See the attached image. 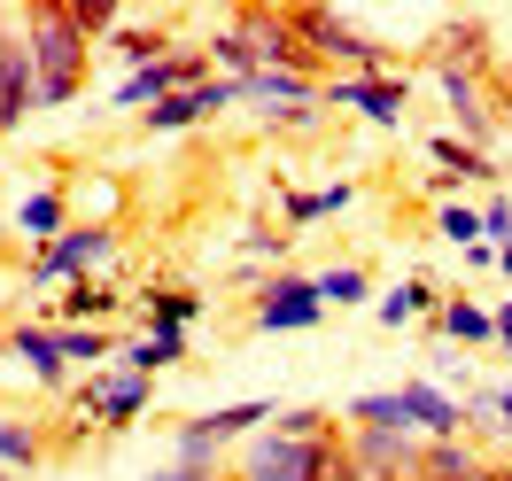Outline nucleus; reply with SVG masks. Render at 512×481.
<instances>
[{
	"instance_id": "obj_1",
	"label": "nucleus",
	"mask_w": 512,
	"mask_h": 481,
	"mask_svg": "<svg viewBox=\"0 0 512 481\" xmlns=\"http://www.w3.org/2000/svg\"><path fill=\"white\" fill-rule=\"evenodd\" d=\"M24 47H32V78H39V109H70V101L86 94V63H94V47L78 39L63 0H32L24 16Z\"/></svg>"
},
{
	"instance_id": "obj_2",
	"label": "nucleus",
	"mask_w": 512,
	"mask_h": 481,
	"mask_svg": "<svg viewBox=\"0 0 512 481\" xmlns=\"http://www.w3.org/2000/svg\"><path fill=\"white\" fill-rule=\"evenodd\" d=\"M288 24H295V39H303V55H311V63H319V78L326 70H334V78H381L388 70V47L373 32H365V24H350V16H342V8H311V0H303V8H288Z\"/></svg>"
},
{
	"instance_id": "obj_3",
	"label": "nucleus",
	"mask_w": 512,
	"mask_h": 481,
	"mask_svg": "<svg viewBox=\"0 0 512 481\" xmlns=\"http://www.w3.org/2000/svg\"><path fill=\"white\" fill-rule=\"evenodd\" d=\"M334 450H342V435H280V427H264V435L241 443L225 481H326Z\"/></svg>"
},
{
	"instance_id": "obj_4",
	"label": "nucleus",
	"mask_w": 512,
	"mask_h": 481,
	"mask_svg": "<svg viewBox=\"0 0 512 481\" xmlns=\"http://www.w3.org/2000/svg\"><path fill=\"white\" fill-rule=\"evenodd\" d=\"M156 404V381L148 373H125V365H101V373H86V381L70 388V412H78V435L86 427H101V435H125L132 419Z\"/></svg>"
},
{
	"instance_id": "obj_5",
	"label": "nucleus",
	"mask_w": 512,
	"mask_h": 481,
	"mask_svg": "<svg viewBox=\"0 0 512 481\" xmlns=\"http://www.w3.org/2000/svg\"><path fill=\"white\" fill-rule=\"evenodd\" d=\"M225 32L241 39V47H249V63L256 70H288V78H319V63H311V55H303V39H295V24H288V8H233V16H225ZM326 86V78H319Z\"/></svg>"
},
{
	"instance_id": "obj_6",
	"label": "nucleus",
	"mask_w": 512,
	"mask_h": 481,
	"mask_svg": "<svg viewBox=\"0 0 512 481\" xmlns=\"http://www.w3.org/2000/svg\"><path fill=\"white\" fill-rule=\"evenodd\" d=\"M117 257V225H63L47 249H32V264H24V280L32 288H70V280H86L94 264Z\"/></svg>"
},
{
	"instance_id": "obj_7",
	"label": "nucleus",
	"mask_w": 512,
	"mask_h": 481,
	"mask_svg": "<svg viewBox=\"0 0 512 481\" xmlns=\"http://www.w3.org/2000/svg\"><path fill=\"white\" fill-rule=\"evenodd\" d=\"M319 319H326V303H319L311 272H264V288H256V334H311Z\"/></svg>"
},
{
	"instance_id": "obj_8",
	"label": "nucleus",
	"mask_w": 512,
	"mask_h": 481,
	"mask_svg": "<svg viewBox=\"0 0 512 481\" xmlns=\"http://www.w3.org/2000/svg\"><path fill=\"white\" fill-rule=\"evenodd\" d=\"M39 109V78H32V47H24V24L0 16V132H16Z\"/></svg>"
},
{
	"instance_id": "obj_9",
	"label": "nucleus",
	"mask_w": 512,
	"mask_h": 481,
	"mask_svg": "<svg viewBox=\"0 0 512 481\" xmlns=\"http://www.w3.org/2000/svg\"><path fill=\"white\" fill-rule=\"evenodd\" d=\"M404 101H412L404 78H326V109H357L365 125H381V132L404 125Z\"/></svg>"
},
{
	"instance_id": "obj_10",
	"label": "nucleus",
	"mask_w": 512,
	"mask_h": 481,
	"mask_svg": "<svg viewBox=\"0 0 512 481\" xmlns=\"http://www.w3.org/2000/svg\"><path fill=\"white\" fill-rule=\"evenodd\" d=\"M342 443H350V458H357L373 481H412L419 443H427V435H373V427H350Z\"/></svg>"
},
{
	"instance_id": "obj_11",
	"label": "nucleus",
	"mask_w": 512,
	"mask_h": 481,
	"mask_svg": "<svg viewBox=\"0 0 512 481\" xmlns=\"http://www.w3.org/2000/svg\"><path fill=\"white\" fill-rule=\"evenodd\" d=\"M241 101L256 117H288V109H326V86L319 78H288V70H256V78H241Z\"/></svg>"
},
{
	"instance_id": "obj_12",
	"label": "nucleus",
	"mask_w": 512,
	"mask_h": 481,
	"mask_svg": "<svg viewBox=\"0 0 512 481\" xmlns=\"http://www.w3.org/2000/svg\"><path fill=\"white\" fill-rule=\"evenodd\" d=\"M396 396H404V419H412L427 443H458V435H466V404H458V396H443L435 381H404Z\"/></svg>"
},
{
	"instance_id": "obj_13",
	"label": "nucleus",
	"mask_w": 512,
	"mask_h": 481,
	"mask_svg": "<svg viewBox=\"0 0 512 481\" xmlns=\"http://www.w3.org/2000/svg\"><path fill=\"white\" fill-rule=\"evenodd\" d=\"M427 326H435V342H450V350H489L497 342V311H481L474 295H443Z\"/></svg>"
},
{
	"instance_id": "obj_14",
	"label": "nucleus",
	"mask_w": 512,
	"mask_h": 481,
	"mask_svg": "<svg viewBox=\"0 0 512 481\" xmlns=\"http://www.w3.org/2000/svg\"><path fill=\"white\" fill-rule=\"evenodd\" d=\"M8 350L32 365V381L39 388H70V365H63V334L55 326H39V319H16L8 326Z\"/></svg>"
},
{
	"instance_id": "obj_15",
	"label": "nucleus",
	"mask_w": 512,
	"mask_h": 481,
	"mask_svg": "<svg viewBox=\"0 0 512 481\" xmlns=\"http://www.w3.org/2000/svg\"><path fill=\"white\" fill-rule=\"evenodd\" d=\"M435 63H450V70H474V78H489V70H497L489 24H481V16H450L443 32H435Z\"/></svg>"
},
{
	"instance_id": "obj_16",
	"label": "nucleus",
	"mask_w": 512,
	"mask_h": 481,
	"mask_svg": "<svg viewBox=\"0 0 512 481\" xmlns=\"http://www.w3.org/2000/svg\"><path fill=\"white\" fill-rule=\"evenodd\" d=\"M194 319H202V295H194V288H148V295H140V326L163 334V342H187Z\"/></svg>"
},
{
	"instance_id": "obj_17",
	"label": "nucleus",
	"mask_w": 512,
	"mask_h": 481,
	"mask_svg": "<svg viewBox=\"0 0 512 481\" xmlns=\"http://www.w3.org/2000/svg\"><path fill=\"white\" fill-rule=\"evenodd\" d=\"M489 474V450H474L466 435L458 443H419V466H412V481H481Z\"/></svg>"
},
{
	"instance_id": "obj_18",
	"label": "nucleus",
	"mask_w": 512,
	"mask_h": 481,
	"mask_svg": "<svg viewBox=\"0 0 512 481\" xmlns=\"http://www.w3.org/2000/svg\"><path fill=\"white\" fill-rule=\"evenodd\" d=\"M427 156H435V171H443V179H474V187H489V179H497V156H489V148H474V140H458V132H435V140H427Z\"/></svg>"
},
{
	"instance_id": "obj_19",
	"label": "nucleus",
	"mask_w": 512,
	"mask_h": 481,
	"mask_svg": "<svg viewBox=\"0 0 512 481\" xmlns=\"http://www.w3.org/2000/svg\"><path fill=\"white\" fill-rule=\"evenodd\" d=\"M350 427H373V435H419L412 419H404V396L396 388H365V396H350Z\"/></svg>"
},
{
	"instance_id": "obj_20",
	"label": "nucleus",
	"mask_w": 512,
	"mask_h": 481,
	"mask_svg": "<svg viewBox=\"0 0 512 481\" xmlns=\"http://www.w3.org/2000/svg\"><path fill=\"white\" fill-rule=\"evenodd\" d=\"M63 225H70V187H39V194H24V210H16V233H32L39 249H47Z\"/></svg>"
},
{
	"instance_id": "obj_21",
	"label": "nucleus",
	"mask_w": 512,
	"mask_h": 481,
	"mask_svg": "<svg viewBox=\"0 0 512 481\" xmlns=\"http://www.w3.org/2000/svg\"><path fill=\"white\" fill-rule=\"evenodd\" d=\"M350 202H357V187H350V179H334V187H295L280 210H288V225H319V218H342Z\"/></svg>"
},
{
	"instance_id": "obj_22",
	"label": "nucleus",
	"mask_w": 512,
	"mask_h": 481,
	"mask_svg": "<svg viewBox=\"0 0 512 481\" xmlns=\"http://www.w3.org/2000/svg\"><path fill=\"white\" fill-rule=\"evenodd\" d=\"M109 311H117V288H109V280H70L63 303H55V326H94V319H109Z\"/></svg>"
},
{
	"instance_id": "obj_23",
	"label": "nucleus",
	"mask_w": 512,
	"mask_h": 481,
	"mask_svg": "<svg viewBox=\"0 0 512 481\" xmlns=\"http://www.w3.org/2000/svg\"><path fill=\"white\" fill-rule=\"evenodd\" d=\"M39 458H47V435H39L32 419L0 412V466H8V474H32Z\"/></svg>"
},
{
	"instance_id": "obj_24",
	"label": "nucleus",
	"mask_w": 512,
	"mask_h": 481,
	"mask_svg": "<svg viewBox=\"0 0 512 481\" xmlns=\"http://www.w3.org/2000/svg\"><path fill=\"white\" fill-rule=\"evenodd\" d=\"M55 334H63V365H117V342H125L109 326H55Z\"/></svg>"
},
{
	"instance_id": "obj_25",
	"label": "nucleus",
	"mask_w": 512,
	"mask_h": 481,
	"mask_svg": "<svg viewBox=\"0 0 512 481\" xmlns=\"http://www.w3.org/2000/svg\"><path fill=\"white\" fill-rule=\"evenodd\" d=\"M109 47H117L132 70H148V63H163V55L179 47V39L163 32V24H117V39H109Z\"/></svg>"
},
{
	"instance_id": "obj_26",
	"label": "nucleus",
	"mask_w": 512,
	"mask_h": 481,
	"mask_svg": "<svg viewBox=\"0 0 512 481\" xmlns=\"http://www.w3.org/2000/svg\"><path fill=\"white\" fill-rule=\"evenodd\" d=\"M187 357V342H163V334H125L117 342V365L125 373H163V365H179Z\"/></svg>"
},
{
	"instance_id": "obj_27",
	"label": "nucleus",
	"mask_w": 512,
	"mask_h": 481,
	"mask_svg": "<svg viewBox=\"0 0 512 481\" xmlns=\"http://www.w3.org/2000/svg\"><path fill=\"white\" fill-rule=\"evenodd\" d=\"M419 311H435V288H427V280H404V288L381 295V326H388V334H396V326H412Z\"/></svg>"
},
{
	"instance_id": "obj_28",
	"label": "nucleus",
	"mask_w": 512,
	"mask_h": 481,
	"mask_svg": "<svg viewBox=\"0 0 512 481\" xmlns=\"http://www.w3.org/2000/svg\"><path fill=\"white\" fill-rule=\"evenodd\" d=\"M63 8H70V24H78L86 47H94V39H117V24H125V16H117V0H63Z\"/></svg>"
},
{
	"instance_id": "obj_29",
	"label": "nucleus",
	"mask_w": 512,
	"mask_h": 481,
	"mask_svg": "<svg viewBox=\"0 0 512 481\" xmlns=\"http://www.w3.org/2000/svg\"><path fill=\"white\" fill-rule=\"evenodd\" d=\"M311 280H319V303H365L373 295V280L357 264H334V272H311Z\"/></svg>"
},
{
	"instance_id": "obj_30",
	"label": "nucleus",
	"mask_w": 512,
	"mask_h": 481,
	"mask_svg": "<svg viewBox=\"0 0 512 481\" xmlns=\"http://www.w3.org/2000/svg\"><path fill=\"white\" fill-rule=\"evenodd\" d=\"M272 427H280V435H334V412H326V404H280Z\"/></svg>"
},
{
	"instance_id": "obj_31",
	"label": "nucleus",
	"mask_w": 512,
	"mask_h": 481,
	"mask_svg": "<svg viewBox=\"0 0 512 481\" xmlns=\"http://www.w3.org/2000/svg\"><path fill=\"white\" fill-rule=\"evenodd\" d=\"M443 233H450V241H466V249H481V210H466V202H443Z\"/></svg>"
},
{
	"instance_id": "obj_32",
	"label": "nucleus",
	"mask_w": 512,
	"mask_h": 481,
	"mask_svg": "<svg viewBox=\"0 0 512 481\" xmlns=\"http://www.w3.org/2000/svg\"><path fill=\"white\" fill-rule=\"evenodd\" d=\"M481 241H497V249L512 241V202H505V194H497V202L481 210Z\"/></svg>"
},
{
	"instance_id": "obj_33",
	"label": "nucleus",
	"mask_w": 512,
	"mask_h": 481,
	"mask_svg": "<svg viewBox=\"0 0 512 481\" xmlns=\"http://www.w3.org/2000/svg\"><path fill=\"white\" fill-rule=\"evenodd\" d=\"M326 481H373V474H365V466H357V458H350V443H342V450H334V458H326Z\"/></svg>"
},
{
	"instance_id": "obj_34",
	"label": "nucleus",
	"mask_w": 512,
	"mask_h": 481,
	"mask_svg": "<svg viewBox=\"0 0 512 481\" xmlns=\"http://www.w3.org/2000/svg\"><path fill=\"white\" fill-rule=\"evenodd\" d=\"M249 249H256V257H288V233H272V225H249Z\"/></svg>"
},
{
	"instance_id": "obj_35",
	"label": "nucleus",
	"mask_w": 512,
	"mask_h": 481,
	"mask_svg": "<svg viewBox=\"0 0 512 481\" xmlns=\"http://www.w3.org/2000/svg\"><path fill=\"white\" fill-rule=\"evenodd\" d=\"M140 481H225V474H194V466H156V474H140Z\"/></svg>"
},
{
	"instance_id": "obj_36",
	"label": "nucleus",
	"mask_w": 512,
	"mask_h": 481,
	"mask_svg": "<svg viewBox=\"0 0 512 481\" xmlns=\"http://www.w3.org/2000/svg\"><path fill=\"white\" fill-rule=\"evenodd\" d=\"M497 342H505V357H512V295L497 303Z\"/></svg>"
},
{
	"instance_id": "obj_37",
	"label": "nucleus",
	"mask_w": 512,
	"mask_h": 481,
	"mask_svg": "<svg viewBox=\"0 0 512 481\" xmlns=\"http://www.w3.org/2000/svg\"><path fill=\"white\" fill-rule=\"evenodd\" d=\"M481 481H512V458H489V474Z\"/></svg>"
},
{
	"instance_id": "obj_38",
	"label": "nucleus",
	"mask_w": 512,
	"mask_h": 481,
	"mask_svg": "<svg viewBox=\"0 0 512 481\" xmlns=\"http://www.w3.org/2000/svg\"><path fill=\"white\" fill-rule=\"evenodd\" d=\"M497 272H505V280H512V241H505V249H497Z\"/></svg>"
},
{
	"instance_id": "obj_39",
	"label": "nucleus",
	"mask_w": 512,
	"mask_h": 481,
	"mask_svg": "<svg viewBox=\"0 0 512 481\" xmlns=\"http://www.w3.org/2000/svg\"><path fill=\"white\" fill-rule=\"evenodd\" d=\"M0 481H16V474H8V466H0Z\"/></svg>"
}]
</instances>
